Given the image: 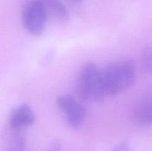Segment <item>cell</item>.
I'll return each instance as SVG.
<instances>
[{
    "instance_id": "1",
    "label": "cell",
    "mask_w": 152,
    "mask_h": 151,
    "mask_svg": "<svg viewBox=\"0 0 152 151\" xmlns=\"http://www.w3.org/2000/svg\"><path fill=\"white\" fill-rule=\"evenodd\" d=\"M100 70L106 96L123 93L134 83L135 67L130 59L111 63Z\"/></svg>"
},
{
    "instance_id": "2",
    "label": "cell",
    "mask_w": 152,
    "mask_h": 151,
    "mask_svg": "<svg viewBox=\"0 0 152 151\" xmlns=\"http://www.w3.org/2000/svg\"><path fill=\"white\" fill-rule=\"evenodd\" d=\"M77 91L83 100L101 102L106 93L102 83L101 70L94 63L88 62L83 65L79 74Z\"/></svg>"
},
{
    "instance_id": "3",
    "label": "cell",
    "mask_w": 152,
    "mask_h": 151,
    "mask_svg": "<svg viewBox=\"0 0 152 151\" xmlns=\"http://www.w3.org/2000/svg\"><path fill=\"white\" fill-rule=\"evenodd\" d=\"M46 16L39 0L31 1L23 12V24L25 29L33 36H40L45 30Z\"/></svg>"
},
{
    "instance_id": "4",
    "label": "cell",
    "mask_w": 152,
    "mask_h": 151,
    "mask_svg": "<svg viewBox=\"0 0 152 151\" xmlns=\"http://www.w3.org/2000/svg\"><path fill=\"white\" fill-rule=\"evenodd\" d=\"M59 109L65 113L69 125L74 129L80 128L86 116V110L83 105L70 96L62 95L56 99Z\"/></svg>"
},
{
    "instance_id": "5",
    "label": "cell",
    "mask_w": 152,
    "mask_h": 151,
    "mask_svg": "<svg viewBox=\"0 0 152 151\" xmlns=\"http://www.w3.org/2000/svg\"><path fill=\"white\" fill-rule=\"evenodd\" d=\"M43 6L46 20L56 25H63L69 20L66 7L59 0H39Z\"/></svg>"
},
{
    "instance_id": "6",
    "label": "cell",
    "mask_w": 152,
    "mask_h": 151,
    "mask_svg": "<svg viewBox=\"0 0 152 151\" xmlns=\"http://www.w3.org/2000/svg\"><path fill=\"white\" fill-rule=\"evenodd\" d=\"M35 114L31 107L26 104L15 108L9 117V124L13 130H19L34 123Z\"/></svg>"
},
{
    "instance_id": "7",
    "label": "cell",
    "mask_w": 152,
    "mask_h": 151,
    "mask_svg": "<svg viewBox=\"0 0 152 151\" xmlns=\"http://www.w3.org/2000/svg\"><path fill=\"white\" fill-rule=\"evenodd\" d=\"M133 118L139 125L152 126V95L144 98L137 105L133 111Z\"/></svg>"
},
{
    "instance_id": "8",
    "label": "cell",
    "mask_w": 152,
    "mask_h": 151,
    "mask_svg": "<svg viewBox=\"0 0 152 151\" xmlns=\"http://www.w3.org/2000/svg\"><path fill=\"white\" fill-rule=\"evenodd\" d=\"M141 63L145 72L152 74V47L144 49L141 56Z\"/></svg>"
},
{
    "instance_id": "9",
    "label": "cell",
    "mask_w": 152,
    "mask_h": 151,
    "mask_svg": "<svg viewBox=\"0 0 152 151\" xmlns=\"http://www.w3.org/2000/svg\"><path fill=\"white\" fill-rule=\"evenodd\" d=\"M25 140L22 136H17L14 139L13 147L10 151H25Z\"/></svg>"
},
{
    "instance_id": "10",
    "label": "cell",
    "mask_w": 152,
    "mask_h": 151,
    "mask_svg": "<svg viewBox=\"0 0 152 151\" xmlns=\"http://www.w3.org/2000/svg\"><path fill=\"white\" fill-rule=\"evenodd\" d=\"M114 151H134L130 146L127 144L126 143H122L119 146L116 147Z\"/></svg>"
},
{
    "instance_id": "11",
    "label": "cell",
    "mask_w": 152,
    "mask_h": 151,
    "mask_svg": "<svg viewBox=\"0 0 152 151\" xmlns=\"http://www.w3.org/2000/svg\"><path fill=\"white\" fill-rule=\"evenodd\" d=\"M49 151H62V145L59 142H56L52 144Z\"/></svg>"
},
{
    "instance_id": "12",
    "label": "cell",
    "mask_w": 152,
    "mask_h": 151,
    "mask_svg": "<svg viewBox=\"0 0 152 151\" xmlns=\"http://www.w3.org/2000/svg\"><path fill=\"white\" fill-rule=\"evenodd\" d=\"M68 1H71V2H72V3H74V4H77V3L81 2L83 0H68Z\"/></svg>"
}]
</instances>
